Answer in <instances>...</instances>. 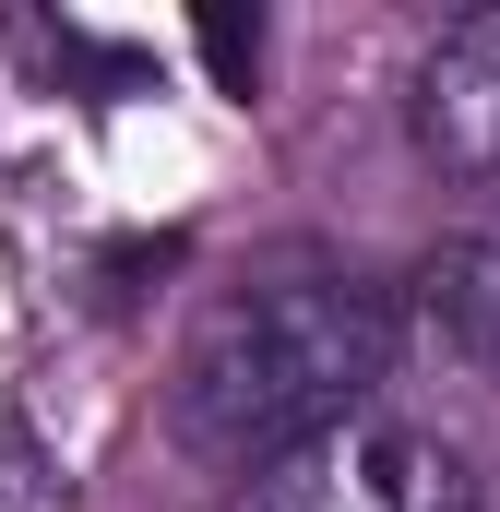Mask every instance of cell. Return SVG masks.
Returning <instances> with one entry per match:
<instances>
[{
	"label": "cell",
	"instance_id": "1",
	"mask_svg": "<svg viewBox=\"0 0 500 512\" xmlns=\"http://www.w3.org/2000/svg\"><path fill=\"white\" fill-rule=\"evenodd\" d=\"M381 370H393V286H370L358 262L286 251L191 322L167 429L215 477H274V465L322 453L334 429H358Z\"/></svg>",
	"mask_w": 500,
	"mask_h": 512
},
{
	"label": "cell",
	"instance_id": "2",
	"mask_svg": "<svg viewBox=\"0 0 500 512\" xmlns=\"http://www.w3.org/2000/svg\"><path fill=\"white\" fill-rule=\"evenodd\" d=\"M250 512H489V501H477V477H465L453 441H429L405 417H358L322 453L274 465Z\"/></svg>",
	"mask_w": 500,
	"mask_h": 512
},
{
	"label": "cell",
	"instance_id": "3",
	"mask_svg": "<svg viewBox=\"0 0 500 512\" xmlns=\"http://www.w3.org/2000/svg\"><path fill=\"white\" fill-rule=\"evenodd\" d=\"M393 358L441 382H500V239H441L393 286Z\"/></svg>",
	"mask_w": 500,
	"mask_h": 512
},
{
	"label": "cell",
	"instance_id": "4",
	"mask_svg": "<svg viewBox=\"0 0 500 512\" xmlns=\"http://www.w3.org/2000/svg\"><path fill=\"white\" fill-rule=\"evenodd\" d=\"M405 131L441 179H500V12L441 24V48L405 84Z\"/></svg>",
	"mask_w": 500,
	"mask_h": 512
}]
</instances>
